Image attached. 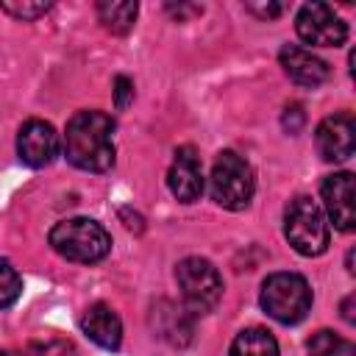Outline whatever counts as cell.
<instances>
[{
    "label": "cell",
    "instance_id": "obj_1",
    "mask_svg": "<svg viewBox=\"0 0 356 356\" xmlns=\"http://www.w3.org/2000/svg\"><path fill=\"white\" fill-rule=\"evenodd\" d=\"M64 156L78 170L106 172L114 164V120L97 108L72 114L64 131Z\"/></svg>",
    "mask_w": 356,
    "mask_h": 356
},
{
    "label": "cell",
    "instance_id": "obj_2",
    "mask_svg": "<svg viewBox=\"0 0 356 356\" xmlns=\"http://www.w3.org/2000/svg\"><path fill=\"white\" fill-rule=\"evenodd\" d=\"M50 248L67 259V261H78V264H95L100 259L108 256L111 250V236L108 231L92 220V217H70L61 220L50 228Z\"/></svg>",
    "mask_w": 356,
    "mask_h": 356
},
{
    "label": "cell",
    "instance_id": "obj_3",
    "mask_svg": "<svg viewBox=\"0 0 356 356\" xmlns=\"http://www.w3.org/2000/svg\"><path fill=\"white\" fill-rule=\"evenodd\" d=\"M209 189L217 206L228 209V211H242L250 206L253 189H256V178H253V167L234 150H222L214 159L211 167V178H209Z\"/></svg>",
    "mask_w": 356,
    "mask_h": 356
},
{
    "label": "cell",
    "instance_id": "obj_4",
    "mask_svg": "<svg viewBox=\"0 0 356 356\" xmlns=\"http://www.w3.org/2000/svg\"><path fill=\"white\" fill-rule=\"evenodd\" d=\"M259 300L273 320L284 325H295L312 309V289L309 281L298 273H273L264 278Z\"/></svg>",
    "mask_w": 356,
    "mask_h": 356
},
{
    "label": "cell",
    "instance_id": "obj_5",
    "mask_svg": "<svg viewBox=\"0 0 356 356\" xmlns=\"http://www.w3.org/2000/svg\"><path fill=\"white\" fill-rule=\"evenodd\" d=\"M284 234L300 256H320L328 248V222L323 209L312 197L289 200L284 211Z\"/></svg>",
    "mask_w": 356,
    "mask_h": 356
},
{
    "label": "cell",
    "instance_id": "obj_6",
    "mask_svg": "<svg viewBox=\"0 0 356 356\" xmlns=\"http://www.w3.org/2000/svg\"><path fill=\"white\" fill-rule=\"evenodd\" d=\"M175 281H178V289H181L184 306L192 314L211 312L222 298V278H220L217 267L209 259L189 256V259L178 261Z\"/></svg>",
    "mask_w": 356,
    "mask_h": 356
},
{
    "label": "cell",
    "instance_id": "obj_7",
    "mask_svg": "<svg viewBox=\"0 0 356 356\" xmlns=\"http://www.w3.org/2000/svg\"><path fill=\"white\" fill-rule=\"evenodd\" d=\"M295 31L306 44L339 47L348 39V25L325 3H306L295 17Z\"/></svg>",
    "mask_w": 356,
    "mask_h": 356
},
{
    "label": "cell",
    "instance_id": "obj_8",
    "mask_svg": "<svg viewBox=\"0 0 356 356\" xmlns=\"http://www.w3.org/2000/svg\"><path fill=\"white\" fill-rule=\"evenodd\" d=\"M58 147H61L58 134L44 120H28L17 134V156L22 164L33 170L53 164L58 156Z\"/></svg>",
    "mask_w": 356,
    "mask_h": 356
},
{
    "label": "cell",
    "instance_id": "obj_9",
    "mask_svg": "<svg viewBox=\"0 0 356 356\" xmlns=\"http://www.w3.org/2000/svg\"><path fill=\"white\" fill-rule=\"evenodd\" d=\"M317 150L325 161H348L356 150V120L350 111L325 117L317 125Z\"/></svg>",
    "mask_w": 356,
    "mask_h": 356
},
{
    "label": "cell",
    "instance_id": "obj_10",
    "mask_svg": "<svg viewBox=\"0 0 356 356\" xmlns=\"http://www.w3.org/2000/svg\"><path fill=\"white\" fill-rule=\"evenodd\" d=\"M167 186L175 200L181 203H195L203 195V167L200 156L192 145H184L175 150V159L167 172Z\"/></svg>",
    "mask_w": 356,
    "mask_h": 356
},
{
    "label": "cell",
    "instance_id": "obj_11",
    "mask_svg": "<svg viewBox=\"0 0 356 356\" xmlns=\"http://www.w3.org/2000/svg\"><path fill=\"white\" fill-rule=\"evenodd\" d=\"M320 195H323V206H325L328 220H331L339 231H353V225H356L353 172L342 170V172L325 175V181H323V186H320Z\"/></svg>",
    "mask_w": 356,
    "mask_h": 356
},
{
    "label": "cell",
    "instance_id": "obj_12",
    "mask_svg": "<svg viewBox=\"0 0 356 356\" xmlns=\"http://www.w3.org/2000/svg\"><path fill=\"white\" fill-rule=\"evenodd\" d=\"M278 61H281L284 72L300 86H312L314 89L323 81H328V75H331L328 64L317 53H312V50H306L300 44H284L281 53H278Z\"/></svg>",
    "mask_w": 356,
    "mask_h": 356
},
{
    "label": "cell",
    "instance_id": "obj_13",
    "mask_svg": "<svg viewBox=\"0 0 356 356\" xmlns=\"http://www.w3.org/2000/svg\"><path fill=\"white\" fill-rule=\"evenodd\" d=\"M81 331L106 350H117L122 342V323L108 303H92L81 314Z\"/></svg>",
    "mask_w": 356,
    "mask_h": 356
},
{
    "label": "cell",
    "instance_id": "obj_14",
    "mask_svg": "<svg viewBox=\"0 0 356 356\" xmlns=\"http://www.w3.org/2000/svg\"><path fill=\"white\" fill-rule=\"evenodd\" d=\"M228 356H278V342L267 328H245L231 342Z\"/></svg>",
    "mask_w": 356,
    "mask_h": 356
},
{
    "label": "cell",
    "instance_id": "obj_15",
    "mask_svg": "<svg viewBox=\"0 0 356 356\" xmlns=\"http://www.w3.org/2000/svg\"><path fill=\"white\" fill-rule=\"evenodd\" d=\"M136 11H139V6L131 3V0H120V3L103 0V3H97V19L111 33H128L134 28Z\"/></svg>",
    "mask_w": 356,
    "mask_h": 356
},
{
    "label": "cell",
    "instance_id": "obj_16",
    "mask_svg": "<svg viewBox=\"0 0 356 356\" xmlns=\"http://www.w3.org/2000/svg\"><path fill=\"white\" fill-rule=\"evenodd\" d=\"M156 312L170 320V325L159 328V337L170 339L172 345H186L192 339V320H189V314H184V309H178V306L164 300V303L156 306Z\"/></svg>",
    "mask_w": 356,
    "mask_h": 356
},
{
    "label": "cell",
    "instance_id": "obj_17",
    "mask_svg": "<svg viewBox=\"0 0 356 356\" xmlns=\"http://www.w3.org/2000/svg\"><path fill=\"white\" fill-rule=\"evenodd\" d=\"M309 356H356L353 342H348L345 337H337L334 331H317L312 334V339L306 342Z\"/></svg>",
    "mask_w": 356,
    "mask_h": 356
},
{
    "label": "cell",
    "instance_id": "obj_18",
    "mask_svg": "<svg viewBox=\"0 0 356 356\" xmlns=\"http://www.w3.org/2000/svg\"><path fill=\"white\" fill-rule=\"evenodd\" d=\"M19 292H22V278L17 267L8 259H0V309H8L11 303H17Z\"/></svg>",
    "mask_w": 356,
    "mask_h": 356
},
{
    "label": "cell",
    "instance_id": "obj_19",
    "mask_svg": "<svg viewBox=\"0 0 356 356\" xmlns=\"http://www.w3.org/2000/svg\"><path fill=\"white\" fill-rule=\"evenodd\" d=\"M0 8L6 14H11V17L22 19V22H31V19L47 14L50 11V3H42V0H3Z\"/></svg>",
    "mask_w": 356,
    "mask_h": 356
},
{
    "label": "cell",
    "instance_id": "obj_20",
    "mask_svg": "<svg viewBox=\"0 0 356 356\" xmlns=\"http://www.w3.org/2000/svg\"><path fill=\"white\" fill-rule=\"evenodd\" d=\"M28 356H75V348L70 342H61V339H50V342H42V345H33V350Z\"/></svg>",
    "mask_w": 356,
    "mask_h": 356
},
{
    "label": "cell",
    "instance_id": "obj_21",
    "mask_svg": "<svg viewBox=\"0 0 356 356\" xmlns=\"http://www.w3.org/2000/svg\"><path fill=\"white\" fill-rule=\"evenodd\" d=\"M114 97H117V108H125L134 100V83H131V78H125V75H117L114 78Z\"/></svg>",
    "mask_w": 356,
    "mask_h": 356
},
{
    "label": "cell",
    "instance_id": "obj_22",
    "mask_svg": "<svg viewBox=\"0 0 356 356\" xmlns=\"http://www.w3.org/2000/svg\"><path fill=\"white\" fill-rule=\"evenodd\" d=\"M248 11H253V14L264 17V19H273V17H278L284 11V6L281 3H248Z\"/></svg>",
    "mask_w": 356,
    "mask_h": 356
},
{
    "label": "cell",
    "instance_id": "obj_23",
    "mask_svg": "<svg viewBox=\"0 0 356 356\" xmlns=\"http://www.w3.org/2000/svg\"><path fill=\"white\" fill-rule=\"evenodd\" d=\"M0 356H19L17 350H0Z\"/></svg>",
    "mask_w": 356,
    "mask_h": 356
}]
</instances>
